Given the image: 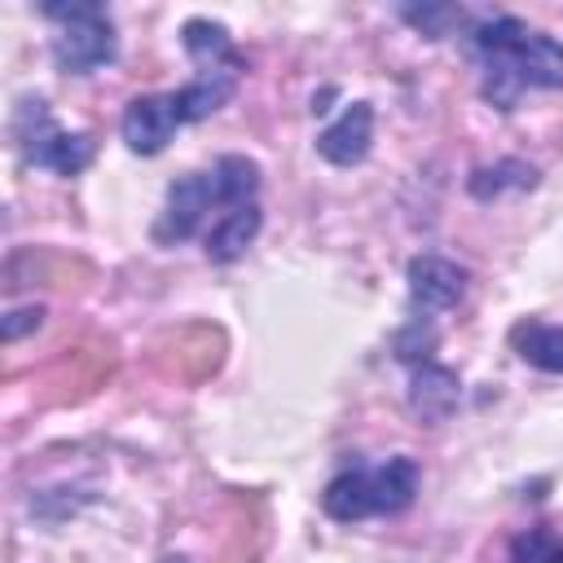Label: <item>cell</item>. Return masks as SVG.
Here are the masks:
<instances>
[{"label":"cell","instance_id":"6da1fadb","mask_svg":"<svg viewBox=\"0 0 563 563\" xmlns=\"http://www.w3.org/2000/svg\"><path fill=\"white\" fill-rule=\"evenodd\" d=\"M44 18L57 22L53 35V62L66 75H92L97 66L114 62V26L110 13L97 0H70V4H44Z\"/></svg>","mask_w":563,"mask_h":563},{"label":"cell","instance_id":"7a4b0ae2","mask_svg":"<svg viewBox=\"0 0 563 563\" xmlns=\"http://www.w3.org/2000/svg\"><path fill=\"white\" fill-rule=\"evenodd\" d=\"M13 141H18V150H22V158L31 167H48L57 176H79L92 163V154H97V141L88 132L57 128L40 97H22L18 101V110H13Z\"/></svg>","mask_w":563,"mask_h":563},{"label":"cell","instance_id":"3957f363","mask_svg":"<svg viewBox=\"0 0 563 563\" xmlns=\"http://www.w3.org/2000/svg\"><path fill=\"white\" fill-rule=\"evenodd\" d=\"M180 119H176V106H172V92H145V97H132L123 106V119H119V132H123V145L132 154H163L167 141L176 136Z\"/></svg>","mask_w":563,"mask_h":563},{"label":"cell","instance_id":"277c9868","mask_svg":"<svg viewBox=\"0 0 563 563\" xmlns=\"http://www.w3.org/2000/svg\"><path fill=\"white\" fill-rule=\"evenodd\" d=\"M211 207H216V194H211V176H207V172H189V176L172 180L167 207H163V216H158V224H154V242H163V246L185 242V238L202 224V216H207Z\"/></svg>","mask_w":563,"mask_h":563},{"label":"cell","instance_id":"5b68a950","mask_svg":"<svg viewBox=\"0 0 563 563\" xmlns=\"http://www.w3.org/2000/svg\"><path fill=\"white\" fill-rule=\"evenodd\" d=\"M405 282H409V303L418 312H449L466 295V268L444 255H413Z\"/></svg>","mask_w":563,"mask_h":563},{"label":"cell","instance_id":"8992f818","mask_svg":"<svg viewBox=\"0 0 563 563\" xmlns=\"http://www.w3.org/2000/svg\"><path fill=\"white\" fill-rule=\"evenodd\" d=\"M374 141V106L369 101H352L321 136H317V154L334 167H356L369 154Z\"/></svg>","mask_w":563,"mask_h":563},{"label":"cell","instance_id":"52a82bcc","mask_svg":"<svg viewBox=\"0 0 563 563\" xmlns=\"http://www.w3.org/2000/svg\"><path fill=\"white\" fill-rule=\"evenodd\" d=\"M238 75H242V57H238V62H224V66H211V70H198L185 88L172 92L176 119H180V123H198V119L216 114V110L233 97Z\"/></svg>","mask_w":563,"mask_h":563},{"label":"cell","instance_id":"ba28073f","mask_svg":"<svg viewBox=\"0 0 563 563\" xmlns=\"http://www.w3.org/2000/svg\"><path fill=\"white\" fill-rule=\"evenodd\" d=\"M462 400V378L449 365H418L409 378V409L422 422H444Z\"/></svg>","mask_w":563,"mask_h":563},{"label":"cell","instance_id":"9c48e42d","mask_svg":"<svg viewBox=\"0 0 563 563\" xmlns=\"http://www.w3.org/2000/svg\"><path fill=\"white\" fill-rule=\"evenodd\" d=\"M321 506L330 519L339 523H361L374 515V484H369V466H352V471H339L325 493H321Z\"/></svg>","mask_w":563,"mask_h":563},{"label":"cell","instance_id":"30bf717a","mask_svg":"<svg viewBox=\"0 0 563 563\" xmlns=\"http://www.w3.org/2000/svg\"><path fill=\"white\" fill-rule=\"evenodd\" d=\"M260 224H264V211L251 202V207H238V211H224V220L211 224L207 233V260L211 264H233L246 255V246L260 238Z\"/></svg>","mask_w":563,"mask_h":563},{"label":"cell","instance_id":"8fae6325","mask_svg":"<svg viewBox=\"0 0 563 563\" xmlns=\"http://www.w3.org/2000/svg\"><path fill=\"white\" fill-rule=\"evenodd\" d=\"M369 484H374V515H400L418 497V462L396 453L369 471Z\"/></svg>","mask_w":563,"mask_h":563},{"label":"cell","instance_id":"7c38bea8","mask_svg":"<svg viewBox=\"0 0 563 563\" xmlns=\"http://www.w3.org/2000/svg\"><path fill=\"white\" fill-rule=\"evenodd\" d=\"M207 176H211L216 207L238 211V207H251L255 194H260V167L251 158H242V154H220Z\"/></svg>","mask_w":563,"mask_h":563},{"label":"cell","instance_id":"4fadbf2b","mask_svg":"<svg viewBox=\"0 0 563 563\" xmlns=\"http://www.w3.org/2000/svg\"><path fill=\"white\" fill-rule=\"evenodd\" d=\"M180 44H185V53L194 57L198 70L238 62L233 40H229V26H220V22H211V18H189V22L180 26Z\"/></svg>","mask_w":563,"mask_h":563},{"label":"cell","instance_id":"5bb4252c","mask_svg":"<svg viewBox=\"0 0 563 563\" xmlns=\"http://www.w3.org/2000/svg\"><path fill=\"white\" fill-rule=\"evenodd\" d=\"M510 343H515V352H519L528 365H537V369H545V374H563V325L523 321V325H515Z\"/></svg>","mask_w":563,"mask_h":563},{"label":"cell","instance_id":"9a60e30c","mask_svg":"<svg viewBox=\"0 0 563 563\" xmlns=\"http://www.w3.org/2000/svg\"><path fill=\"white\" fill-rule=\"evenodd\" d=\"M532 185H537V167L523 163V158H501V163H493V167H475L471 180H466V189H471L479 202H493V198L506 194V189H532Z\"/></svg>","mask_w":563,"mask_h":563},{"label":"cell","instance_id":"2e32d148","mask_svg":"<svg viewBox=\"0 0 563 563\" xmlns=\"http://www.w3.org/2000/svg\"><path fill=\"white\" fill-rule=\"evenodd\" d=\"M400 18L413 31H422L427 40H440L462 22V9L457 4H400Z\"/></svg>","mask_w":563,"mask_h":563},{"label":"cell","instance_id":"e0dca14e","mask_svg":"<svg viewBox=\"0 0 563 563\" xmlns=\"http://www.w3.org/2000/svg\"><path fill=\"white\" fill-rule=\"evenodd\" d=\"M510 563H563V541L545 528H532L515 541L510 550Z\"/></svg>","mask_w":563,"mask_h":563},{"label":"cell","instance_id":"ac0fdd59","mask_svg":"<svg viewBox=\"0 0 563 563\" xmlns=\"http://www.w3.org/2000/svg\"><path fill=\"white\" fill-rule=\"evenodd\" d=\"M396 356L400 361H422L427 365V356H431V347H435V330L431 325H422V317L413 321V325H405L400 334H396Z\"/></svg>","mask_w":563,"mask_h":563},{"label":"cell","instance_id":"d6986e66","mask_svg":"<svg viewBox=\"0 0 563 563\" xmlns=\"http://www.w3.org/2000/svg\"><path fill=\"white\" fill-rule=\"evenodd\" d=\"M40 321H44V308H18V312H9V317L0 321V339L13 343V339H22L26 330H40Z\"/></svg>","mask_w":563,"mask_h":563}]
</instances>
